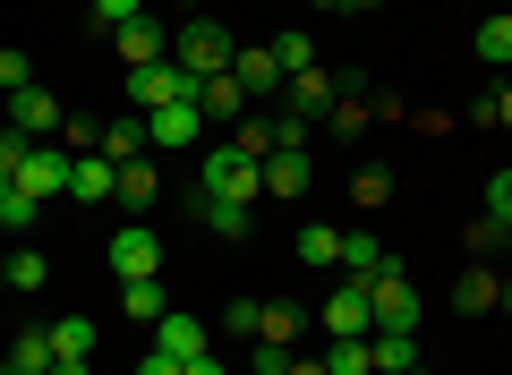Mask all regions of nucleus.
Masks as SVG:
<instances>
[{
	"instance_id": "nucleus-1",
	"label": "nucleus",
	"mask_w": 512,
	"mask_h": 375,
	"mask_svg": "<svg viewBox=\"0 0 512 375\" xmlns=\"http://www.w3.org/2000/svg\"><path fill=\"white\" fill-rule=\"evenodd\" d=\"M231 52H239V43L222 35V26L205 18V9H197V18H180V35H171V60H180V69L197 77V86H205V77H222V69H231Z\"/></svg>"
},
{
	"instance_id": "nucleus-2",
	"label": "nucleus",
	"mask_w": 512,
	"mask_h": 375,
	"mask_svg": "<svg viewBox=\"0 0 512 375\" xmlns=\"http://www.w3.org/2000/svg\"><path fill=\"white\" fill-rule=\"evenodd\" d=\"M367 316H376V333H419V282L402 265H384L367 282Z\"/></svg>"
},
{
	"instance_id": "nucleus-3",
	"label": "nucleus",
	"mask_w": 512,
	"mask_h": 375,
	"mask_svg": "<svg viewBox=\"0 0 512 375\" xmlns=\"http://www.w3.org/2000/svg\"><path fill=\"white\" fill-rule=\"evenodd\" d=\"M197 188H205V197H231V205H256V197H265V171L239 162L231 145H214V154L197 162Z\"/></svg>"
},
{
	"instance_id": "nucleus-4",
	"label": "nucleus",
	"mask_w": 512,
	"mask_h": 375,
	"mask_svg": "<svg viewBox=\"0 0 512 375\" xmlns=\"http://www.w3.org/2000/svg\"><path fill=\"white\" fill-rule=\"evenodd\" d=\"M111 273H120V282H163V239L146 231V222H120V239H111Z\"/></svg>"
},
{
	"instance_id": "nucleus-5",
	"label": "nucleus",
	"mask_w": 512,
	"mask_h": 375,
	"mask_svg": "<svg viewBox=\"0 0 512 375\" xmlns=\"http://www.w3.org/2000/svg\"><path fill=\"white\" fill-rule=\"evenodd\" d=\"M180 94H197V77H188L180 60H146V69H128V103H137V111H163V103H180Z\"/></svg>"
},
{
	"instance_id": "nucleus-6",
	"label": "nucleus",
	"mask_w": 512,
	"mask_h": 375,
	"mask_svg": "<svg viewBox=\"0 0 512 375\" xmlns=\"http://www.w3.org/2000/svg\"><path fill=\"white\" fill-rule=\"evenodd\" d=\"M69 171H77V154H60V145L43 137L35 154L18 162V188H26V197H35V205H52V197H69Z\"/></svg>"
},
{
	"instance_id": "nucleus-7",
	"label": "nucleus",
	"mask_w": 512,
	"mask_h": 375,
	"mask_svg": "<svg viewBox=\"0 0 512 375\" xmlns=\"http://www.w3.org/2000/svg\"><path fill=\"white\" fill-rule=\"evenodd\" d=\"M197 128H205V111H197V94H180V103H163V111H146V145H154V154H188V145H197Z\"/></svg>"
},
{
	"instance_id": "nucleus-8",
	"label": "nucleus",
	"mask_w": 512,
	"mask_h": 375,
	"mask_svg": "<svg viewBox=\"0 0 512 375\" xmlns=\"http://www.w3.org/2000/svg\"><path fill=\"white\" fill-rule=\"evenodd\" d=\"M333 103H342V77H325V60L299 69V77H282V111H291V120H316V111H333Z\"/></svg>"
},
{
	"instance_id": "nucleus-9",
	"label": "nucleus",
	"mask_w": 512,
	"mask_h": 375,
	"mask_svg": "<svg viewBox=\"0 0 512 375\" xmlns=\"http://www.w3.org/2000/svg\"><path fill=\"white\" fill-rule=\"evenodd\" d=\"M9 128H26V137H60L69 111L52 103V86H18V94H9Z\"/></svg>"
},
{
	"instance_id": "nucleus-10",
	"label": "nucleus",
	"mask_w": 512,
	"mask_h": 375,
	"mask_svg": "<svg viewBox=\"0 0 512 375\" xmlns=\"http://www.w3.org/2000/svg\"><path fill=\"white\" fill-rule=\"evenodd\" d=\"M154 350H163V358H180V367H188V358H205V350H214V324H197L188 307H171V316L154 324Z\"/></svg>"
},
{
	"instance_id": "nucleus-11",
	"label": "nucleus",
	"mask_w": 512,
	"mask_h": 375,
	"mask_svg": "<svg viewBox=\"0 0 512 375\" xmlns=\"http://www.w3.org/2000/svg\"><path fill=\"white\" fill-rule=\"evenodd\" d=\"M231 77L248 86V103L282 94V60H274V43H239V52H231Z\"/></svg>"
},
{
	"instance_id": "nucleus-12",
	"label": "nucleus",
	"mask_w": 512,
	"mask_h": 375,
	"mask_svg": "<svg viewBox=\"0 0 512 375\" xmlns=\"http://www.w3.org/2000/svg\"><path fill=\"white\" fill-rule=\"evenodd\" d=\"M188 214L205 222L214 239H248L256 231V205H231V197H205V188H188Z\"/></svg>"
},
{
	"instance_id": "nucleus-13",
	"label": "nucleus",
	"mask_w": 512,
	"mask_h": 375,
	"mask_svg": "<svg viewBox=\"0 0 512 375\" xmlns=\"http://www.w3.org/2000/svg\"><path fill=\"white\" fill-rule=\"evenodd\" d=\"M325 333H376V316H367V282L359 273H342L325 299Z\"/></svg>"
},
{
	"instance_id": "nucleus-14",
	"label": "nucleus",
	"mask_w": 512,
	"mask_h": 375,
	"mask_svg": "<svg viewBox=\"0 0 512 375\" xmlns=\"http://www.w3.org/2000/svg\"><path fill=\"white\" fill-rule=\"evenodd\" d=\"M197 111H205V120H231V128H239L256 103H248V86H239V77L222 69V77H205V86H197Z\"/></svg>"
},
{
	"instance_id": "nucleus-15",
	"label": "nucleus",
	"mask_w": 512,
	"mask_h": 375,
	"mask_svg": "<svg viewBox=\"0 0 512 375\" xmlns=\"http://www.w3.org/2000/svg\"><path fill=\"white\" fill-rule=\"evenodd\" d=\"M495 299H504V273H495V265H461L453 273V307H461V316H487Z\"/></svg>"
},
{
	"instance_id": "nucleus-16",
	"label": "nucleus",
	"mask_w": 512,
	"mask_h": 375,
	"mask_svg": "<svg viewBox=\"0 0 512 375\" xmlns=\"http://www.w3.org/2000/svg\"><path fill=\"white\" fill-rule=\"evenodd\" d=\"M69 197H77V205H103V197H120V162H103V154H77V171H69Z\"/></svg>"
},
{
	"instance_id": "nucleus-17",
	"label": "nucleus",
	"mask_w": 512,
	"mask_h": 375,
	"mask_svg": "<svg viewBox=\"0 0 512 375\" xmlns=\"http://www.w3.org/2000/svg\"><path fill=\"white\" fill-rule=\"evenodd\" d=\"M299 333H308V307H299V299H265V307H256V341L299 350Z\"/></svg>"
},
{
	"instance_id": "nucleus-18",
	"label": "nucleus",
	"mask_w": 512,
	"mask_h": 375,
	"mask_svg": "<svg viewBox=\"0 0 512 375\" xmlns=\"http://www.w3.org/2000/svg\"><path fill=\"white\" fill-rule=\"evenodd\" d=\"M94 154L103 162H146L154 145H146V111H137V120H103V145H94Z\"/></svg>"
},
{
	"instance_id": "nucleus-19",
	"label": "nucleus",
	"mask_w": 512,
	"mask_h": 375,
	"mask_svg": "<svg viewBox=\"0 0 512 375\" xmlns=\"http://www.w3.org/2000/svg\"><path fill=\"white\" fill-rule=\"evenodd\" d=\"M0 375H52V333L26 324V333L9 341V358H0Z\"/></svg>"
},
{
	"instance_id": "nucleus-20",
	"label": "nucleus",
	"mask_w": 512,
	"mask_h": 375,
	"mask_svg": "<svg viewBox=\"0 0 512 375\" xmlns=\"http://www.w3.org/2000/svg\"><path fill=\"white\" fill-rule=\"evenodd\" d=\"M120 60H128V69H146V60H171V35H163L154 18H128V26H120Z\"/></svg>"
},
{
	"instance_id": "nucleus-21",
	"label": "nucleus",
	"mask_w": 512,
	"mask_h": 375,
	"mask_svg": "<svg viewBox=\"0 0 512 375\" xmlns=\"http://www.w3.org/2000/svg\"><path fill=\"white\" fill-rule=\"evenodd\" d=\"M384 265H393V248H384L376 231H342V273H359V282H376Z\"/></svg>"
},
{
	"instance_id": "nucleus-22",
	"label": "nucleus",
	"mask_w": 512,
	"mask_h": 375,
	"mask_svg": "<svg viewBox=\"0 0 512 375\" xmlns=\"http://www.w3.org/2000/svg\"><path fill=\"white\" fill-rule=\"evenodd\" d=\"M222 145H231L239 162H256V171H265V154H274V111H248V120H239Z\"/></svg>"
},
{
	"instance_id": "nucleus-23",
	"label": "nucleus",
	"mask_w": 512,
	"mask_h": 375,
	"mask_svg": "<svg viewBox=\"0 0 512 375\" xmlns=\"http://www.w3.org/2000/svg\"><path fill=\"white\" fill-rule=\"evenodd\" d=\"M367 358H376V375H410L419 367V333H367Z\"/></svg>"
},
{
	"instance_id": "nucleus-24",
	"label": "nucleus",
	"mask_w": 512,
	"mask_h": 375,
	"mask_svg": "<svg viewBox=\"0 0 512 375\" xmlns=\"http://www.w3.org/2000/svg\"><path fill=\"white\" fill-rule=\"evenodd\" d=\"M308 154H265V197H308Z\"/></svg>"
},
{
	"instance_id": "nucleus-25",
	"label": "nucleus",
	"mask_w": 512,
	"mask_h": 375,
	"mask_svg": "<svg viewBox=\"0 0 512 375\" xmlns=\"http://www.w3.org/2000/svg\"><path fill=\"white\" fill-rule=\"evenodd\" d=\"M120 316H128V324H163V316H171L163 282H120Z\"/></svg>"
},
{
	"instance_id": "nucleus-26",
	"label": "nucleus",
	"mask_w": 512,
	"mask_h": 375,
	"mask_svg": "<svg viewBox=\"0 0 512 375\" xmlns=\"http://www.w3.org/2000/svg\"><path fill=\"white\" fill-rule=\"evenodd\" d=\"M154 197H163V171H154V162H120V205L128 214H146Z\"/></svg>"
},
{
	"instance_id": "nucleus-27",
	"label": "nucleus",
	"mask_w": 512,
	"mask_h": 375,
	"mask_svg": "<svg viewBox=\"0 0 512 375\" xmlns=\"http://www.w3.org/2000/svg\"><path fill=\"white\" fill-rule=\"evenodd\" d=\"M325 367H333V375H376V358H367V333H325Z\"/></svg>"
},
{
	"instance_id": "nucleus-28",
	"label": "nucleus",
	"mask_w": 512,
	"mask_h": 375,
	"mask_svg": "<svg viewBox=\"0 0 512 375\" xmlns=\"http://www.w3.org/2000/svg\"><path fill=\"white\" fill-rule=\"evenodd\" d=\"M52 282V256L35 248V239H18V248H9V290H43Z\"/></svg>"
},
{
	"instance_id": "nucleus-29",
	"label": "nucleus",
	"mask_w": 512,
	"mask_h": 375,
	"mask_svg": "<svg viewBox=\"0 0 512 375\" xmlns=\"http://www.w3.org/2000/svg\"><path fill=\"white\" fill-rule=\"evenodd\" d=\"M43 333H52V358H94V316H60Z\"/></svg>"
},
{
	"instance_id": "nucleus-30",
	"label": "nucleus",
	"mask_w": 512,
	"mask_h": 375,
	"mask_svg": "<svg viewBox=\"0 0 512 375\" xmlns=\"http://www.w3.org/2000/svg\"><path fill=\"white\" fill-rule=\"evenodd\" d=\"M299 265H342V231H333V222H308V231H299Z\"/></svg>"
},
{
	"instance_id": "nucleus-31",
	"label": "nucleus",
	"mask_w": 512,
	"mask_h": 375,
	"mask_svg": "<svg viewBox=\"0 0 512 375\" xmlns=\"http://www.w3.org/2000/svg\"><path fill=\"white\" fill-rule=\"evenodd\" d=\"M478 60H487V69H512V9H495V18L478 26Z\"/></svg>"
},
{
	"instance_id": "nucleus-32",
	"label": "nucleus",
	"mask_w": 512,
	"mask_h": 375,
	"mask_svg": "<svg viewBox=\"0 0 512 375\" xmlns=\"http://www.w3.org/2000/svg\"><path fill=\"white\" fill-rule=\"evenodd\" d=\"M274 60H282V77H299V69H316L325 52H316V35H308V26H291V35H274Z\"/></svg>"
},
{
	"instance_id": "nucleus-33",
	"label": "nucleus",
	"mask_w": 512,
	"mask_h": 375,
	"mask_svg": "<svg viewBox=\"0 0 512 375\" xmlns=\"http://www.w3.org/2000/svg\"><path fill=\"white\" fill-rule=\"evenodd\" d=\"M325 120H333V137H359V128H376V103H367V94H350V86H342V103H333Z\"/></svg>"
},
{
	"instance_id": "nucleus-34",
	"label": "nucleus",
	"mask_w": 512,
	"mask_h": 375,
	"mask_svg": "<svg viewBox=\"0 0 512 375\" xmlns=\"http://www.w3.org/2000/svg\"><path fill=\"white\" fill-rule=\"evenodd\" d=\"M35 214H43V205L26 197V188H0V231H9V239H26V231H35Z\"/></svg>"
},
{
	"instance_id": "nucleus-35",
	"label": "nucleus",
	"mask_w": 512,
	"mask_h": 375,
	"mask_svg": "<svg viewBox=\"0 0 512 375\" xmlns=\"http://www.w3.org/2000/svg\"><path fill=\"white\" fill-rule=\"evenodd\" d=\"M128 18H146V0H86V26H103V35H120Z\"/></svg>"
},
{
	"instance_id": "nucleus-36",
	"label": "nucleus",
	"mask_w": 512,
	"mask_h": 375,
	"mask_svg": "<svg viewBox=\"0 0 512 375\" xmlns=\"http://www.w3.org/2000/svg\"><path fill=\"white\" fill-rule=\"evenodd\" d=\"M350 197H359V205H367V214H376V205H384V197H393V171H376V162H367V171H359V179H350Z\"/></svg>"
},
{
	"instance_id": "nucleus-37",
	"label": "nucleus",
	"mask_w": 512,
	"mask_h": 375,
	"mask_svg": "<svg viewBox=\"0 0 512 375\" xmlns=\"http://www.w3.org/2000/svg\"><path fill=\"white\" fill-rule=\"evenodd\" d=\"M461 248H470V256H495V248H504V222H495V214H478L470 231H461Z\"/></svg>"
},
{
	"instance_id": "nucleus-38",
	"label": "nucleus",
	"mask_w": 512,
	"mask_h": 375,
	"mask_svg": "<svg viewBox=\"0 0 512 375\" xmlns=\"http://www.w3.org/2000/svg\"><path fill=\"white\" fill-rule=\"evenodd\" d=\"M248 358H256V375H291L299 350H282V341H248Z\"/></svg>"
},
{
	"instance_id": "nucleus-39",
	"label": "nucleus",
	"mask_w": 512,
	"mask_h": 375,
	"mask_svg": "<svg viewBox=\"0 0 512 375\" xmlns=\"http://www.w3.org/2000/svg\"><path fill=\"white\" fill-rule=\"evenodd\" d=\"M470 120H487V128H512V86H495L487 103H470Z\"/></svg>"
},
{
	"instance_id": "nucleus-40",
	"label": "nucleus",
	"mask_w": 512,
	"mask_h": 375,
	"mask_svg": "<svg viewBox=\"0 0 512 375\" xmlns=\"http://www.w3.org/2000/svg\"><path fill=\"white\" fill-rule=\"evenodd\" d=\"M18 86H35V60H26V52H0V94H18Z\"/></svg>"
},
{
	"instance_id": "nucleus-41",
	"label": "nucleus",
	"mask_w": 512,
	"mask_h": 375,
	"mask_svg": "<svg viewBox=\"0 0 512 375\" xmlns=\"http://www.w3.org/2000/svg\"><path fill=\"white\" fill-rule=\"evenodd\" d=\"M487 214L512 231V171H495V179H487Z\"/></svg>"
},
{
	"instance_id": "nucleus-42",
	"label": "nucleus",
	"mask_w": 512,
	"mask_h": 375,
	"mask_svg": "<svg viewBox=\"0 0 512 375\" xmlns=\"http://www.w3.org/2000/svg\"><path fill=\"white\" fill-rule=\"evenodd\" d=\"M222 333H239V341H256V299H239L231 316H222Z\"/></svg>"
},
{
	"instance_id": "nucleus-43",
	"label": "nucleus",
	"mask_w": 512,
	"mask_h": 375,
	"mask_svg": "<svg viewBox=\"0 0 512 375\" xmlns=\"http://www.w3.org/2000/svg\"><path fill=\"white\" fill-rule=\"evenodd\" d=\"M137 375H180V358H163V350H146V358H137Z\"/></svg>"
},
{
	"instance_id": "nucleus-44",
	"label": "nucleus",
	"mask_w": 512,
	"mask_h": 375,
	"mask_svg": "<svg viewBox=\"0 0 512 375\" xmlns=\"http://www.w3.org/2000/svg\"><path fill=\"white\" fill-rule=\"evenodd\" d=\"M180 375H231V367H222V358H214V350H205V358H188V367H180Z\"/></svg>"
},
{
	"instance_id": "nucleus-45",
	"label": "nucleus",
	"mask_w": 512,
	"mask_h": 375,
	"mask_svg": "<svg viewBox=\"0 0 512 375\" xmlns=\"http://www.w3.org/2000/svg\"><path fill=\"white\" fill-rule=\"evenodd\" d=\"M291 375H333V367H325V358H291Z\"/></svg>"
},
{
	"instance_id": "nucleus-46",
	"label": "nucleus",
	"mask_w": 512,
	"mask_h": 375,
	"mask_svg": "<svg viewBox=\"0 0 512 375\" xmlns=\"http://www.w3.org/2000/svg\"><path fill=\"white\" fill-rule=\"evenodd\" d=\"M52 375H86V358H52Z\"/></svg>"
},
{
	"instance_id": "nucleus-47",
	"label": "nucleus",
	"mask_w": 512,
	"mask_h": 375,
	"mask_svg": "<svg viewBox=\"0 0 512 375\" xmlns=\"http://www.w3.org/2000/svg\"><path fill=\"white\" fill-rule=\"evenodd\" d=\"M171 9H180V18H197V9H205V0H171Z\"/></svg>"
},
{
	"instance_id": "nucleus-48",
	"label": "nucleus",
	"mask_w": 512,
	"mask_h": 375,
	"mask_svg": "<svg viewBox=\"0 0 512 375\" xmlns=\"http://www.w3.org/2000/svg\"><path fill=\"white\" fill-rule=\"evenodd\" d=\"M308 9H325V18H333V9H350V0H308Z\"/></svg>"
},
{
	"instance_id": "nucleus-49",
	"label": "nucleus",
	"mask_w": 512,
	"mask_h": 375,
	"mask_svg": "<svg viewBox=\"0 0 512 375\" xmlns=\"http://www.w3.org/2000/svg\"><path fill=\"white\" fill-rule=\"evenodd\" d=\"M495 307H504V316H512V273H504V299H495Z\"/></svg>"
},
{
	"instance_id": "nucleus-50",
	"label": "nucleus",
	"mask_w": 512,
	"mask_h": 375,
	"mask_svg": "<svg viewBox=\"0 0 512 375\" xmlns=\"http://www.w3.org/2000/svg\"><path fill=\"white\" fill-rule=\"evenodd\" d=\"M495 256H504V273H512V231H504V248H495Z\"/></svg>"
},
{
	"instance_id": "nucleus-51",
	"label": "nucleus",
	"mask_w": 512,
	"mask_h": 375,
	"mask_svg": "<svg viewBox=\"0 0 512 375\" xmlns=\"http://www.w3.org/2000/svg\"><path fill=\"white\" fill-rule=\"evenodd\" d=\"M350 9H393V0H350Z\"/></svg>"
},
{
	"instance_id": "nucleus-52",
	"label": "nucleus",
	"mask_w": 512,
	"mask_h": 375,
	"mask_svg": "<svg viewBox=\"0 0 512 375\" xmlns=\"http://www.w3.org/2000/svg\"><path fill=\"white\" fill-rule=\"evenodd\" d=\"M0 290H9V256H0Z\"/></svg>"
},
{
	"instance_id": "nucleus-53",
	"label": "nucleus",
	"mask_w": 512,
	"mask_h": 375,
	"mask_svg": "<svg viewBox=\"0 0 512 375\" xmlns=\"http://www.w3.org/2000/svg\"><path fill=\"white\" fill-rule=\"evenodd\" d=\"M410 375H427V367H410Z\"/></svg>"
}]
</instances>
